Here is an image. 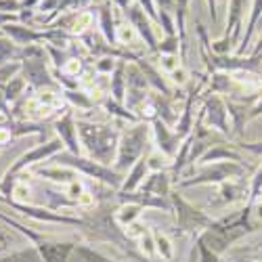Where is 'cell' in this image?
<instances>
[{
  "mask_svg": "<svg viewBox=\"0 0 262 262\" xmlns=\"http://www.w3.org/2000/svg\"><path fill=\"white\" fill-rule=\"evenodd\" d=\"M13 198H15L17 202H26V200L30 198V187H28L26 183H17V185L13 187Z\"/></svg>",
  "mask_w": 262,
  "mask_h": 262,
  "instance_id": "obj_4",
  "label": "cell"
},
{
  "mask_svg": "<svg viewBox=\"0 0 262 262\" xmlns=\"http://www.w3.org/2000/svg\"><path fill=\"white\" fill-rule=\"evenodd\" d=\"M114 68V61H109V59H103V63H99V70H103V72H109Z\"/></svg>",
  "mask_w": 262,
  "mask_h": 262,
  "instance_id": "obj_17",
  "label": "cell"
},
{
  "mask_svg": "<svg viewBox=\"0 0 262 262\" xmlns=\"http://www.w3.org/2000/svg\"><path fill=\"white\" fill-rule=\"evenodd\" d=\"M103 3H105V0H103Z\"/></svg>",
  "mask_w": 262,
  "mask_h": 262,
  "instance_id": "obj_21",
  "label": "cell"
},
{
  "mask_svg": "<svg viewBox=\"0 0 262 262\" xmlns=\"http://www.w3.org/2000/svg\"><path fill=\"white\" fill-rule=\"evenodd\" d=\"M9 139H11L9 130H0V143H5V141H9Z\"/></svg>",
  "mask_w": 262,
  "mask_h": 262,
  "instance_id": "obj_19",
  "label": "cell"
},
{
  "mask_svg": "<svg viewBox=\"0 0 262 262\" xmlns=\"http://www.w3.org/2000/svg\"><path fill=\"white\" fill-rule=\"evenodd\" d=\"M130 3H133V0H116V7H118L120 11H124V13H126V11L130 9Z\"/></svg>",
  "mask_w": 262,
  "mask_h": 262,
  "instance_id": "obj_16",
  "label": "cell"
},
{
  "mask_svg": "<svg viewBox=\"0 0 262 262\" xmlns=\"http://www.w3.org/2000/svg\"><path fill=\"white\" fill-rule=\"evenodd\" d=\"M156 9H158V11L172 13L174 9H177V0H156Z\"/></svg>",
  "mask_w": 262,
  "mask_h": 262,
  "instance_id": "obj_10",
  "label": "cell"
},
{
  "mask_svg": "<svg viewBox=\"0 0 262 262\" xmlns=\"http://www.w3.org/2000/svg\"><path fill=\"white\" fill-rule=\"evenodd\" d=\"M63 70H65V74H70V76H78L82 72V63L78 59H70L68 63L63 65Z\"/></svg>",
  "mask_w": 262,
  "mask_h": 262,
  "instance_id": "obj_8",
  "label": "cell"
},
{
  "mask_svg": "<svg viewBox=\"0 0 262 262\" xmlns=\"http://www.w3.org/2000/svg\"><path fill=\"white\" fill-rule=\"evenodd\" d=\"M21 86H24V82H21V80H15V82L9 86V91H7V93H9V97H15V95L21 91Z\"/></svg>",
  "mask_w": 262,
  "mask_h": 262,
  "instance_id": "obj_14",
  "label": "cell"
},
{
  "mask_svg": "<svg viewBox=\"0 0 262 262\" xmlns=\"http://www.w3.org/2000/svg\"><path fill=\"white\" fill-rule=\"evenodd\" d=\"M160 65H162V70H166L168 74H172L174 70H179V68H181L179 59L174 57L172 53H166V55H162V57H160Z\"/></svg>",
  "mask_w": 262,
  "mask_h": 262,
  "instance_id": "obj_3",
  "label": "cell"
},
{
  "mask_svg": "<svg viewBox=\"0 0 262 262\" xmlns=\"http://www.w3.org/2000/svg\"><path fill=\"white\" fill-rule=\"evenodd\" d=\"M11 51H13V45L9 40H0V59H5L7 55H11Z\"/></svg>",
  "mask_w": 262,
  "mask_h": 262,
  "instance_id": "obj_13",
  "label": "cell"
},
{
  "mask_svg": "<svg viewBox=\"0 0 262 262\" xmlns=\"http://www.w3.org/2000/svg\"><path fill=\"white\" fill-rule=\"evenodd\" d=\"M137 5L143 7V11L149 15V19L158 21V9H156V0H137Z\"/></svg>",
  "mask_w": 262,
  "mask_h": 262,
  "instance_id": "obj_6",
  "label": "cell"
},
{
  "mask_svg": "<svg viewBox=\"0 0 262 262\" xmlns=\"http://www.w3.org/2000/svg\"><path fill=\"white\" fill-rule=\"evenodd\" d=\"M156 242H158V250H160V254L164 256V258H170L172 256V248H170V242L166 237H162V235H158L156 237Z\"/></svg>",
  "mask_w": 262,
  "mask_h": 262,
  "instance_id": "obj_7",
  "label": "cell"
},
{
  "mask_svg": "<svg viewBox=\"0 0 262 262\" xmlns=\"http://www.w3.org/2000/svg\"><path fill=\"white\" fill-rule=\"evenodd\" d=\"M68 193H70V198H74V200H80V195L84 193V187H82V183H78V181H72V183H70V187H68Z\"/></svg>",
  "mask_w": 262,
  "mask_h": 262,
  "instance_id": "obj_11",
  "label": "cell"
},
{
  "mask_svg": "<svg viewBox=\"0 0 262 262\" xmlns=\"http://www.w3.org/2000/svg\"><path fill=\"white\" fill-rule=\"evenodd\" d=\"M137 38H139V32L135 30V26L130 24V21H120V24L116 26V40L120 42V45L133 47L137 42Z\"/></svg>",
  "mask_w": 262,
  "mask_h": 262,
  "instance_id": "obj_2",
  "label": "cell"
},
{
  "mask_svg": "<svg viewBox=\"0 0 262 262\" xmlns=\"http://www.w3.org/2000/svg\"><path fill=\"white\" fill-rule=\"evenodd\" d=\"M208 7H210V15H212V21H216V0H208Z\"/></svg>",
  "mask_w": 262,
  "mask_h": 262,
  "instance_id": "obj_18",
  "label": "cell"
},
{
  "mask_svg": "<svg viewBox=\"0 0 262 262\" xmlns=\"http://www.w3.org/2000/svg\"><path fill=\"white\" fill-rule=\"evenodd\" d=\"M246 3H248V0H246Z\"/></svg>",
  "mask_w": 262,
  "mask_h": 262,
  "instance_id": "obj_22",
  "label": "cell"
},
{
  "mask_svg": "<svg viewBox=\"0 0 262 262\" xmlns=\"http://www.w3.org/2000/svg\"><path fill=\"white\" fill-rule=\"evenodd\" d=\"M21 9V0H0V13H19Z\"/></svg>",
  "mask_w": 262,
  "mask_h": 262,
  "instance_id": "obj_5",
  "label": "cell"
},
{
  "mask_svg": "<svg viewBox=\"0 0 262 262\" xmlns=\"http://www.w3.org/2000/svg\"><path fill=\"white\" fill-rule=\"evenodd\" d=\"M78 202H80L82 206H91V204H93V195H91V193H82Z\"/></svg>",
  "mask_w": 262,
  "mask_h": 262,
  "instance_id": "obj_15",
  "label": "cell"
},
{
  "mask_svg": "<svg viewBox=\"0 0 262 262\" xmlns=\"http://www.w3.org/2000/svg\"><path fill=\"white\" fill-rule=\"evenodd\" d=\"M21 3H24V0H21Z\"/></svg>",
  "mask_w": 262,
  "mask_h": 262,
  "instance_id": "obj_20",
  "label": "cell"
},
{
  "mask_svg": "<svg viewBox=\"0 0 262 262\" xmlns=\"http://www.w3.org/2000/svg\"><path fill=\"white\" fill-rule=\"evenodd\" d=\"M137 216H139V208H137V206H128V208L122 210L120 221H122V223H130V221H135Z\"/></svg>",
  "mask_w": 262,
  "mask_h": 262,
  "instance_id": "obj_9",
  "label": "cell"
},
{
  "mask_svg": "<svg viewBox=\"0 0 262 262\" xmlns=\"http://www.w3.org/2000/svg\"><path fill=\"white\" fill-rule=\"evenodd\" d=\"M126 15H128V21L135 26V30L143 36V38H147V42L151 47H154V26H151V21H149V15L143 11V7L141 5H133L128 11H126Z\"/></svg>",
  "mask_w": 262,
  "mask_h": 262,
  "instance_id": "obj_1",
  "label": "cell"
},
{
  "mask_svg": "<svg viewBox=\"0 0 262 262\" xmlns=\"http://www.w3.org/2000/svg\"><path fill=\"white\" fill-rule=\"evenodd\" d=\"M170 76H172V80H174V82H177V84H185V82H187V72H185L183 68H179V70H174V72H172Z\"/></svg>",
  "mask_w": 262,
  "mask_h": 262,
  "instance_id": "obj_12",
  "label": "cell"
}]
</instances>
